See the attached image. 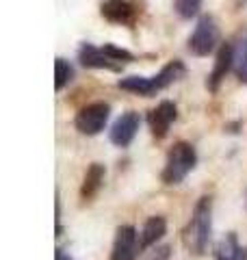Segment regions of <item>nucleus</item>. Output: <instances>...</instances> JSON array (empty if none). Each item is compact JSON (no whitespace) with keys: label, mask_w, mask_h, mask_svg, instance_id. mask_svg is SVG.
<instances>
[{"label":"nucleus","mask_w":247,"mask_h":260,"mask_svg":"<svg viewBox=\"0 0 247 260\" xmlns=\"http://www.w3.org/2000/svg\"><path fill=\"white\" fill-rule=\"evenodd\" d=\"M212 237V198L202 195L193 206V213L189 223L182 230V243L184 247L195 256H204L208 249V243Z\"/></svg>","instance_id":"1"},{"label":"nucleus","mask_w":247,"mask_h":260,"mask_svg":"<svg viewBox=\"0 0 247 260\" xmlns=\"http://www.w3.org/2000/svg\"><path fill=\"white\" fill-rule=\"evenodd\" d=\"M197 165V152L195 145L189 141H176L167 152V158H165V167L161 174V180L165 184L174 186L180 184L195 169Z\"/></svg>","instance_id":"2"},{"label":"nucleus","mask_w":247,"mask_h":260,"mask_svg":"<svg viewBox=\"0 0 247 260\" xmlns=\"http://www.w3.org/2000/svg\"><path fill=\"white\" fill-rule=\"evenodd\" d=\"M219 39H221V32H219V24L212 15H202L197 20L195 28L189 37V52L193 56H208L215 50H219Z\"/></svg>","instance_id":"3"},{"label":"nucleus","mask_w":247,"mask_h":260,"mask_svg":"<svg viewBox=\"0 0 247 260\" xmlns=\"http://www.w3.org/2000/svg\"><path fill=\"white\" fill-rule=\"evenodd\" d=\"M109 119H111V104L98 100V102H91V104H87V107H82L76 113L74 126H76V130L80 135L96 137L106 128Z\"/></svg>","instance_id":"4"},{"label":"nucleus","mask_w":247,"mask_h":260,"mask_svg":"<svg viewBox=\"0 0 247 260\" xmlns=\"http://www.w3.org/2000/svg\"><path fill=\"white\" fill-rule=\"evenodd\" d=\"M100 15L117 26H133L139 18V5L135 0H104L100 5Z\"/></svg>","instance_id":"5"},{"label":"nucleus","mask_w":247,"mask_h":260,"mask_svg":"<svg viewBox=\"0 0 247 260\" xmlns=\"http://www.w3.org/2000/svg\"><path fill=\"white\" fill-rule=\"evenodd\" d=\"M141 126V115L137 111H126L113 121V126L109 130V139L117 148H128L135 141V137Z\"/></svg>","instance_id":"6"},{"label":"nucleus","mask_w":247,"mask_h":260,"mask_svg":"<svg viewBox=\"0 0 247 260\" xmlns=\"http://www.w3.org/2000/svg\"><path fill=\"white\" fill-rule=\"evenodd\" d=\"M176 119H178V107L171 100H163L159 107L147 113V124H150V133L154 139L159 141L165 139Z\"/></svg>","instance_id":"7"},{"label":"nucleus","mask_w":247,"mask_h":260,"mask_svg":"<svg viewBox=\"0 0 247 260\" xmlns=\"http://www.w3.org/2000/svg\"><path fill=\"white\" fill-rule=\"evenodd\" d=\"M139 254V234L133 225H119L115 232L111 260H135Z\"/></svg>","instance_id":"8"},{"label":"nucleus","mask_w":247,"mask_h":260,"mask_svg":"<svg viewBox=\"0 0 247 260\" xmlns=\"http://www.w3.org/2000/svg\"><path fill=\"white\" fill-rule=\"evenodd\" d=\"M78 61L82 68L89 70H109V72H121V63L113 61L102 48L94 44H82L78 48Z\"/></svg>","instance_id":"9"},{"label":"nucleus","mask_w":247,"mask_h":260,"mask_svg":"<svg viewBox=\"0 0 247 260\" xmlns=\"http://www.w3.org/2000/svg\"><path fill=\"white\" fill-rule=\"evenodd\" d=\"M232 42H226L219 46L217 50V56H215V65H212V72L208 74V80H206V87H208V91L217 93L219 85L224 83V78L232 72Z\"/></svg>","instance_id":"10"},{"label":"nucleus","mask_w":247,"mask_h":260,"mask_svg":"<svg viewBox=\"0 0 247 260\" xmlns=\"http://www.w3.org/2000/svg\"><path fill=\"white\" fill-rule=\"evenodd\" d=\"M165 234H167V219L163 215H154L143 223L141 232H139V251H145L154 247Z\"/></svg>","instance_id":"11"},{"label":"nucleus","mask_w":247,"mask_h":260,"mask_svg":"<svg viewBox=\"0 0 247 260\" xmlns=\"http://www.w3.org/2000/svg\"><path fill=\"white\" fill-rule=\"evenodd\" d=\"M104 176H106V169L102 162H91L85 172V178H82V184H80V200H94L98 191L102 189L104 184Z\"/></svg>","instance_id":"12"},{"label":"nucleus","mask_w":247,"mask_h":260,"mask_svg":"<svg viewBox=\"0 0 247 260\" xmlns=\"http://www.w3.org/2000/svg\"><path fill=\"white\" fill-rule=\"evenodd\" d=\"M232 74L238 78V83L247 85V30H241L232 39Z\"/></svg>","instance_id":"13"},{"label":"nucleus","mask_w":247,"mask_h":260,"mask_svg":"<svg viewBox=\"0 0 247 260\" xmlns=\"http://www.w3.org/2000/svg\"><path fill=\"white\" fill-rule=\"evenodd\" d=\"M187 74V65L180 61V59H174V61H169L165 68L159 72L156 76H152V83H154V91L159 93L163 91V89H167L171 87L174 83H178L180 78H182Z\"/></svg>","instance_id":"14"},{"label":"nucleus","mask_w":247,"mask_h":260,"mask_svg":"<svg viewBox=\"0 0 247 260\" xmlns=\"http://www.w3.org/2000/svg\"><path fill=\"white\" fill-rule=\"evenodd\" d=\"M215 258L217 260H247V247H241L236 234L230 232V234H226V237L219 241Z\"/></svg>","instance_id":"15"},{"label":"nucleus","mask_w":247,"mask_h":260,"mask_svg":"<svg viewBox=\"0 0 247 260\" xmlns=\"http://www.w3.org/2000/svg\"><path fill=\"white\" fill-rule=\"evenodd\" d=\"M117 87L121 91H130V93H137V95H143V98H152L156 95L154 91V83H152V76H126L121 78Z\"/></svg>","instance_id":"16"},{"label":"nucleus","mask_w":247,"mask_h":260,"mask_svg":"<svg viewBox=\"0 0 247 260\" xmlns=\"http://www.w3.org/2000/svg\"><path fill=\"white\" fill-rule=\"evenodd\" d=\"M74 80V65L65 61L63 56L54 61V91H63Z\"/></svg>","instance_id":"17"},{"label":"nucleus","mask_w":247,"mask_h":260,"mask_svg":"<svg viewBox=\"0 0 247 260\" xmlns=\"http://www.w3.org/2000/svg\"><path fill=\"white\" fill-rule=\"evenodd\" d=\"M174 9L182 20H191L200 13L202 0H174Z\"/></svg>","instance_id":"18"},{"label":"nucleus","mask_w":247,"mask_h":260,"mask_svg":"<svg viewBox=\"0 0 247 260\" xmlns=\"http://www.w3.org/2000/svg\"><path fill=\"white\" fill-rule=\"evenodd\" d=\"M102 50L111 56L113 61H117V63H133L135 61V54L130 52V50H126V48H119V46H113V44H104L102 46Z\"/></svg>","instance_id":"19"},{"label":"nucleus","mask_w":247,"mask_h":260,"mask_svg":"<svg viewBox=\"0 0 247 260\" xmlns=\"http://www.w3.org/2000/svg\"><path fill=\"white\" fill-rule=\"evenodd\" d=\"M169 256H171V247L169 245H163V247H156L152 251L150 260H169Z\"/></svg>","instance_id":"20"},{"label":"nucleus","mask_w":247,"mask_h":260,"mask_svg":"<svg viewBox=\"0 0 247 260\" xmlns=\"http://www.w3.org/2000/svg\"><path fill=\"white\" fill-rule=\"evenodd\" d=\"M54 260H72V258H70V256H68V254H65V251H63V249L59 247V249H56V251H54Z\"/></svg>","instance_id":"21"}]
</instances>
